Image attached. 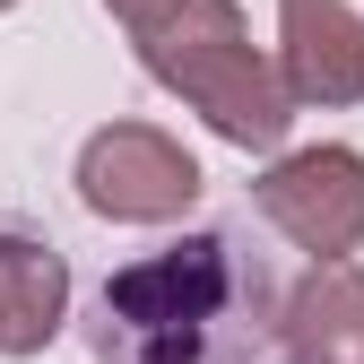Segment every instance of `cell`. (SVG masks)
<instances>
[{
  "instance_id": "cell-1",
  "label": "cell",
  "mask_w": 364,
  "mask_h": 364,
  "mask_svg": "<svg viewBox=\"0 0 364 364\" xmlns=\"http://www.w3.org/2000/svg\"><path fill=\"white\" fill-rule=\"evenodd\" d=\"M130 43H139L148 78L165 87V96H182L217 139L278 148L295 130V96H287L278 61L252 43V26H243L235 0H173V9L156 26H139Z\"/></svg>"
},
{
  "instance_id": "cell-2",
  "label": "cell",
  "mask_w": 364,
  "mask_h": 364,
  "mask_svg": "<svg viewBox=\"0 0 364 364\" xmlns=\"http://www.w3.org/2000/svg\"><path fill=\"white\" fill-rule=\"evenodd\" d=\"M243 304V260L225 235H191L173 252H148L105 278V321L122 338H173V330H200V321H225Z\"/></svg>"
},
{
  "instance_id": "cell-3",
  "label": "cell",
  "mask_w": 364,
  "mask_h": 364,
  "mask_svg": "<svg viewBox=\"0 0 364 364\" xmlns=\"http://www.w3.org/2000/svg\"><path fill=\"white\" fill-rule=\"evenodd\" d=\"M78 200L113 225H173L200 200V156L156 122H105L78 148Z\"/></svg>"
},
{
  "instance_id": "cell-4",
  "label": "cell",
  "mask_w": 364,
  "mask_h": 364,
  "mask_svg": "<svg viewBox=\"0 0 364 364\" xmlns=\"http://www.w3.org/2000/svg\"><path fill=\"white\" fill-rule=\"evenodd\" d=\"M252 200L295 252H312V269L347 260L364 243V156L355 148H295L252 182Z\"/></svg>"
},
{
  "instance_id": "cell-5",
  "label": "cell",
  "mask_w": 364,
  "mask_h": 364,
  "mask_svg": "<svg viewBox=\"0 0 364 364\" xmlns=\"http://www.w3.org/2000/svg\"><path fill=\"white\" fill-rule=\"evenodd\" d=\"M278 78L295 105H364V18L347 0H278Z\"/></svg>"
},
{
  "instance_id": "cell-6",
  "label": "cell",
  "mask_w": 364,
  "mask_h": 364,
  "mask_svg": "<svg viewBox=\"0 0 364 364\" xmlns=\"http://www.w3.org/2000/svg\"><path fill=\"white\" fill-rule=\"evenodd\" d=\"M61 321H70V260L26 225H0V355H43Z\"/></svg>"
},
{
  "instance_id": "cell-7",
  "label": "cell",
  "mask_w": 364,
  "mask_h": 364,
  "mask_svg": "<svg viewBox=\"0 0 364 364\" xmlns=\"http://www.w3.org/2000/svg\"><path fill=\"white\" fill-rule=\"evenodd\" d=\"M278 347L295 364H364V269L355 260H321L312 278H295V295L278 304Z\"/></svg>"
},
{
  "instance_id": "cell-8",
  "label": "cell",
  "mask_w": 364,
  "mask_h": 364,
  "mask_svg": "<svg viewBox=\"0 0 364 364\" xmlns=\"http://www.w3.org/2000/svg\"><path fill=\"white\" fill-rule=\"evenodd\" d=\"M139 364H295L287 347H269L252 321H243V304L225 312V321H200V330H173V338H148Z\"/></svg>"
},
{
  "instance_id": "cell-9",
  "label": "cell",
  "mask_w": 364,
  "mask_h": 364,
  "mask_svg": "<svg viewBox=\"0 0 364 364\" xmlns=\"http://www.w3.org/2000/svg\"><path fill=\"white\" fill-rule=\"evenodd\" d=\"M105 9H113V18H122L130 35H139V26H156V18L173 9V0H105Z\"/></svg>"
},
{
  "instance_id": "cell-10",
  "label": "cell",
  "mask_w": 364,
  "mask_h": 364,
  "mask_svg": "<svg viewBox=\"0 0 364 364\" xmlns=\"http://www.w3.org/2000/svg\"><path fill=\"white\" fill-rule=\"evenodd\" d=\"M0 9H18V0H0Z\"/></svg>"
}]
</instances>
